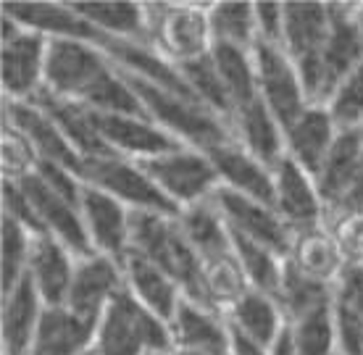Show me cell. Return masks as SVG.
I'll use <instances>...</instances> for the list:
<instances>
[{
    "mask_svg": "<svg viewBox=\"0 0 363 355\" xmlns=\"http://www.w3.org/2000/svg\"><path fill=\"white\" fill-rule=\"evenodd\" d=\"M340 127L329 113L327 106H308L290 127H284V150L300 169L316 179L321 166L327 164L329 153L335 147Z\"/></svg>",
    "mask_w": 363,
    "mask_h": 355,
    "instance_id": "20",
    "label": "cell"
},
{
    "mask_svg": "<svg viewBox=\"0 0 363 355\" xmlns=\"http://www.w3.org/2000/svg\"><path fill=\"white\" fill-rule=\"evenodd\" d=\"M253 6H255L258 43H266V45H281V32H284V3H253Z\"/></svg>",
    "mask_w": 363,
    "mask_h": 355,
    "instance_id": "45",
    "label": "cell"
},
{
    "mask_svg": "<svg viewBox=\"0 0 363 355\" xmlns=\"http://www.w3.org/2000/svg\"><path fill=\"white\" fill-rule=\"evenodd\" d=\"M98 355H172L174 334L172 324L158 319L155 313L140 305L135 295L124 290L111 303L106 316L100 319Z\"/></svg>",
    "mask_w": 363,
    "mask_h": 355,
    "instance_id": "4",
    "label": "cell"
},
{
    "mask_svg": "<svg viewBox=\"0 0 363 355\" xmlns=\"http://www.w3.org/2000/svg\"><path fill=\"white\" fill-rule=\"evenodd\" d=\"M127 290L124 264L108 255L92 253L87 258H77L72 290L66 298V308L87 321H98L106 316L111 303Z\"/></svg>",
    "mask_w": 363,
    "mask_h": 355,
    "instance_id": "13",
    "label": "cell"
},
{
    "mask_svg": "<svg viewBox=\"0 0 363 355\" xmlns=\"http://www.w3.org/2000/svg\"><path fill=\"white\" fill-rule=\"evenodd\" d=\"M227 321L237 334H242V337H247L255 345L266 347V350L287 329V321L281 316V308L277 305V300H274L272 295H264V292L258 290L245 292L227 310Z\"/></svg>",
    "mask_w": 363,
    "mask_h": 355,
    "instance_id": "32",
    "label": "cell"
},
{
    "mask_svg": "<svg viewBox=\"0 0 363 355\" xmlns=\"http://www.w3.org/2000/svg\"><path fill=\"white\" fill-rule=\"evenodd\" d=\"M124 77L132 84V90L137 92L140 103L145 106L147 116L153 118L158 127H164L172 137H177L182 145L208 153L211 147L237 140L235 127L229 118L218 116L195 101L179 98L164 87H158V84L147 82V79H140L135 74L124 72Z\"/></svg>",
    "mask_w": 363,
    "mask_h": 355,
    "instance_id": "3",
    "label": "cell"
},
{
    "mask_svg": "<svg viewBox=\"0 0 363 355\" xmlns=\"http://www.w3.org/2000/svg\"><path fill=\"white\" fill-rule=\"evenodd\" d=\"M179 224L184 229L187 240H190V245L195 247V253L200 255L203 266L216 264V261L229 258V255L235 253L229 224L221 216V210L213 203V198L179 210Z\"/></svg>",
    "mask_w": 363,
    "mask_h": 355,
    "instance_id": "31",
    "label": "cell"
},
{
    "mask_svg": "<svg viewBox=\"0 0 363 355\" xmlns=\"http://www.w3.org/2000/svg\"><path fill=\"white\" fill-rule=\"evenodd\" d=\"M98 321L77 316L66 305H45L32 355H87L95 350Z\"/></svg>",
    "mask_w": 363,
    "mask_h": 355,
    "instance_id": "23",
    "label": "cell"
},
{
    "mask_svg": "<svg viewBox=\"0 0 363 355\" xmlns=\"http://www.w3.org/2000/svg\"><path fill=\"white\" fill-rule=\"evenodd\" d=\"M92 113L103 142L111 147V153L121 158L145 164L182 147L179 140L169 135L164 127H158L150 116H124V113H98V111Z\"/></svg>",
    "mask_w": 363,
    "mask_h": 355,
    "instance_id": "15",
    "label": "cell"
},
{
    "mask_svg": "<svg viewBox=\"0 0 363 355\" xmlns=\"http://www.w3.org/2000/svg\"><path fill=\"white\" fill-rule=\"evenodd\" d=\"M274 174V208L292 235L300 229L324 224V205L318 198L316 179L306 169H300L292 158H281L272 169Z\"/></svg>",
    "mask_w": 363,
    "mask_h": 355,
    "instance_id": "19",
    "label": "cell"
},
{
    "mask_svg": "<svg viewBox=\"0 0 363 355\" xmlns=\"http://www.w3.org/2000/svg\"><path fill=\"white\" fill-rule=\"evenodd\" d=\"M206 155H208L213 169H216L218 179H221V187L274 205L272 169L261 164L255 155L247 153L245 147L240 145V140L221 142V145L211 147Z\"/></svg>",
    "mask_w": 363,
    "mask_h": 355,
    "instance_id": "22",
    "label": "cell"
},
{
    "mask_svg": "<svg viewBox=\"0 0 363 355\" xmlns=\"http://www.w3.org/2000/svg\"><path fill=\"white\" fill-rule=\"evenodd\" d=\"M316 190L327 227L363 210V147L358 129L340 132L327 164L316 174Z\"/></svg>",
    "mask_w": 363,
    "mask_h": 355,
    "instance_id": "7",
    "label": "cell"
},
{
    "mask_svg": "<svg viewBox=\"0 0 363 355\" xmlns=\"http://www.w3.org/2000/svg\"><path fill=\"white\" fill-rule=\"evenodd\" d=\"M363 64V27L355 3H332V27L316 66L303 79L306 95L313 106H327L340 82L355 66Z\"/></svg>",
    "mask_w": 363,
    "mask_h": 355,
    "instance_id": "6",
    "label": "cell"
},
{
    "mask_svg": "<svg viewBox=\"0 0 363 355\" xmlns=\"http://www.w3.org/2000/svg\"><path fill=\"white\" fill-rule=\"evenodd\" d=\"M3 210H6L3 216H9V219H13L16 224L27 227L32 235H43V227H40V221H37L35 208H32L27 192L21 190L18 182L3 179Z\"/></svg>",
    "mask_w": 363,
    "mask_h": 355,
    "instance_id": "44",
    "label": "cell"
},
{
    "mask_svg": "<svg viewBox=\"0 0 363 355\" xmlns=\"http://www.w3.org/2000/svg\"><path fill=\"white\" fill-rule=\"evenodd\" d=\"M3 106H6L3 121L24 135V140L32 145V150L40 158V164L64 166V169H69L74 174H82V155L74 150V145L64 137L58 124L40 106L6 101V98H3Z\"/></svg>",
    "mask_w": 363,
    "mask_h": 355,
    "instance_id": "16",
    "label": "cell"
},
{
    "mask_svg": "<svg viewBox=\"0 0 363 355\" xmlns=\"http://www.w3.org/2000/svg\"><path fill=\"white\" fill-rule=\"evenodd\" d=\"M287 329H290L298 355H340L335 319H332V303L287 324Z\"/></svg>",
    "mask_w": 363,
    "mask_h": 355,
    "instance_id": "38",
    "label": "cell"
},
{
    "mask_svg": "<svg viewBox=\"0 0 363 355\" xmlns=\"http://www.w3.org/2000/svg\"><path fill=\"white\" fill-rule=\"evenodd\" d=\"M35 106L45 111L48 116L53 118L58 129L64 132V137L74 145V150L82 155V161H92V158H106V155H116L111 153V147L103 142L98 127H95V113H92L87 106L77 101H69V98H58L50 90L37 92Z\"/></svg>",
    "mask_w": 363,
    "mask_h": 355,
    "instance_id": "26",
    "label": "cell"
},
{
    "mask_svg": "<svg viewBox=\"0 0 363 355\" xmlns=\"http://www.w3.org/2000/svg\"><path fill=\"white\" fill-rule=\"evenodd\" d=\"M287 261L306 276L324 284H335L345 269V258L340 253V245L327 224L295 232Z\"/></svg>",
    "mask_w": 363,
    "mask_h": 355,
    "instance_id": "30",
    "label": "cell"
},
{
    "mask_svg": "<svg viewBox=\"0 0 363 355\" xmlns=\"http://www.w3.org/2000/svg\"><path fill=\"white\" fill-rule=\"evenodd\" d=\"M50 37L21 27L3 13V92L6 101L29 103L45 87Z\"/></svg>",
    "mask_w": 363,
    "mask_h": 355,
    "instance_id": "9",
    "label": "cell"
},
{
    "mask_svg": "<svg viewBox=\"0 0 363 355\" xmlns=\"http://www.w3.org/2000/svg\"><path fill=\"white\" fill-rule=\"evenodd\" d=\"M35 235L13 219L3 216V292L13 290L29 271Z\"/></svg>",
    "mask_w": 363,
    "mask_h": 355,
    "instance_id": "40",
    "label": "cell"
},
{
    "mask_svg": "<svg viewBox=\"0 0 363 355\" xmlns=\"http://www.w3.org/2000/svg\"><path fill=\"white\" fill-rule=\"evenodd\" d=\"M150 47L177 69L211 53L213 37L206 3H145Z\"/></svg>",
    "mask_w": 363,
    "mask_h": 355,
    "instance_id": "5",
    "label": "cell"
},
{
    "mask_svg": "<svg viewBox=\"0 0 363 355\" xmlns=\"http://www.w3.org/2000/svg\"><path fill=\"white\" fill-rule=\"evenodd\" d=\"M74 11L90 21L92 27L111 37L135 40L150 45L147 32V11L145 3H106V0H87V3H72Z\"/></svg>",
    "mask_w": 363,
    "mask_h": 355,
    "instance_id": "33",
    "label": "cell"
},
{
    "mask_svg": "<svg viewBox=\"0 0 363 355\" xmlns=\"http://www.w3.org/2000/svg\"><path fill=\"white\" fill-rule=\"evenodd\" d=\"M43 310L45 303L35 290V284L29 282V276H24L13 290L3 292V319H0L3 355H32Z\"/></svg>",
    "mask_w": 363,
    "mask_h": 355,
    "instance_id": "25",
    "label": "cell"
},
{
    "mask_svg": "<svg viewBox=\"0 0 363 355\" xmlns=\"http://www.w3.org/2000/svg\"><path fill=\"white\" fill-rule=\"evenodd\" d=\"M0 158H3V179H11V182H18L29 174H35L40 166V158L24 140V135L6 121H3V155Z\"/></svg>",
    "mask_w": 363,
    "mask_h": 355,
    "instance_id": "42",
    "label": "cell"
},
{
    "mask_svg": "<svg viewBox=\"0 0 363 355\" xmlns=\"http://www.w3.org/2000/svg\"><path fill=\"white\" fill-rule=\"evenodd\" d=\"M213 203L218 205L221 216L227 219L229 232L245 237V240H253L258 245L279 253L281 258L290 255L292 229L284 224V219L277 213L274 205L240 195L235 190H227V187H218Z\"/></svg>",
    "mask_w": 363,
    "mask_h": 355,
    "instance_id": "12",
    "label": "cell"
},
{
    "mask_svg": "<svg viewBox=\"0 0 363 355\" xmlns=\"http://www.w3.org/2000/svg\"><path fill=\"white\" fill-rule=\"evenodd\" d=\"M358 137H361V147H363V124L358 127Z\"/></svg>",
    "mask_w": 363,
    "mask_h": 355,
    "instance_id": "49",
    "label": "cell"
},
{
    "mask_svg": "<svg viewBox=\"0 0 363 355\" xmlns=\"http://www.w3.org/2000/svg\"><path fill=\"white\" fill-rule=\"evenodd\" d=\"M332 319L340 355H363V266H345L332 284Z\"/></svg>",
    "mask_w": 363,
    "mask_h": 355,
    "instance_id": "29",
    "label": "cell"
},
{
    "mask_svg": "<svg viewBox=\"0 0 363 355\" xmlns=\"http://www.w3.org/2000/svg\"><path fill=\"white\" fill-rule=\"evenodd\" d=\"M124 274H127V290L135 295V300L155 313L158 319H164L166 324H172L184 300L179 284L158 266L135 253H127L124 258Z\"/></svg>",
    "mask_w": 363,
    "mask_h": 355,
    "instance_id": "28",
    "label": "cell"
},
{
    "mask_svg": "<svg viewBox=\"0 0 363 355\" xmlns=\"http://www.w3.org/2000/svg\"><path fill=\"white\" fill-rule=\"evenodd\" d=\"M327 108L335 118L340 132L358 129L363 124V64L355 66L340 82L335 95L327 101Z\"/></svg>",
    "mask_w": 363,
    "mask_h": 355,
    "instance_id": "41",
    "label": "cell"
},
{
    "mask_svg": "<svg viewBox=\"0 0 363 355\" xmlns=\"http://www.w3.org/2000/svg\"><path fill=\"white\" fill-rule=\"evenodd\" d=\"M255 58V77H258V98L266 103L274 118L281 124V129L290 127L303 111L313 106L306 95L303 79L298 74V66L284 53L281 45H266L258 43L253 47Z\"/></svg>",
    "mask_w": 363,
    "mask_h": 355,
    "instance_id": "11",
    "label": "cell"
},
{
    "mask_svg": "<svg viewBox=\"0 0 363 355\" xmlns=\"http://www.w3.org/2000/svg\"><path fill=\"white\" fill-rule=\"evenodd\" d=\"M129 253L145 258L161 271L169 274L174 282L179 284L184 300L211 308L208 292H206V266L184 235L179 216L153 213V210H132Z\"/></svg>",
    "mask_w": 363,
    "mask_h": 355,
    "instance_id": "2",
    "label": "cell"
},
{
    "mask_svg": "<svg viewBox=\"0 0 363 355\" xmlns=\"http://www.w3.org/2000/svg\"><path fill=\"white\" fill-rule=\"evenodd\" d=\"M143 169L179 210L211 201L221 187V179L208 155L187 145L145 161Z\"/></svg>",
    "mask_w": 363,
    "mask_h": 355,
    "instance_id": "10",
    "label": "cell"
},
{
    "mask_svg": "<svg viewBox=\"0 0 363 355\" xmlns=\"http://www.w3.org/2000/svg\"><path fill=\"white\" fill-rule=\"evenodd\" d=\"M74 269H77V255L69 247H64L50 235H35L27 276L45 305H66Z\"/></svg>",
    "mask_w": 363,
    "mask_h": 355,
    "instance_id": "24",
    "label": "cell"
},
{
    "mask_svg": "<svg viewBox=\"0 0 363 355\" xmlns=\"http://www.w3.org/2000/svg\"><path fill=\"white\" fill-rule=\"evenodd\" d=\"M232 127H235L240 145L269 169H274L287 155V150H284V129L274 118L272 111L266 108V103L261 98H255V101L245 103L242 108H237L232 113Z\"/></svg>",
    "mask_w": 363,
    "mask_h": 355,
    "instance_id": "27",
    "label": "cell"
},
{
    "mask_svg": "<svg viewBox=\"0 0 363 355\" xmlns=\"http://www.w3.org/2000/svg\"><path fill=\"white\" fill-rule=\"evenodd\" d=\"M172 355H195V353H184V350H174Z\"/></svg>",
    "mask_w": 363,
    "mask_h": 355,
    "instance_id": "48",
    "label": "cell"
},
{
    "mask_svg": "<svg viewBox=\"0 0 363 355\" xmlns=\"http://www.w3.org/2000/svg\"><path fill=\"white\" fill-rule=\"evenodd\" d=\"M87 355H98V353H95V350H90V353H87Z\"/></svg>",
    "mask_w": 363,
    "mask_h": 355,
    "instance_id": "50",
    "label": "cell"
},
{
    "mask_svg": "<svg viewBox=\"0 0 363 355\" xmlns=\"http://www.w3.org/2000/svg\"><path fill=\"white\" fill-rule=\"evenodd\" d=\"M329 229L340 245V253L345 258V266H363V210L340 219Z\"/></svg>",
    "mask_w": 363,
    "mask_h": 355,
    "instance_id": "43",
    "label": "cell"
},
{
    "mask_svg": "<svg viewBox=\"0 0 363 355\" xmlns=\"http://www.w3.org/2000/svg\"><path fill=\"white\" fill-rule=\"evenodd\" d=\"M329 303H332V284L316 282L298 271L290 261H284V276H281V287L277 295V305L281 308V316L287 324L324 308Z\"/></svg>",
    "mask_w": 363,
    "mask_h": 355,
    "instance_id": "35",
    "label": "cell"
},
{
    "mask_svg": "<svg viewBox=\"0 0 363 355\" xmlns=\"http://www.w3.org/2000/svg\"><path fill=\"white\" fill-rule=\"evenodd\" d=\"M174 350L195 355H235L232 353V327L224 313L198 303L182 300L172 321Z\"/></svg>",
    "mask_w": 363,
    "mask_h": 355,
    "instance_id": "21",
    "label": "cell"
},
{
    "mask_svg": "<svg viewBox=\"0 0 363 355\" xmlns=\"http://www.w3.org/2000/svg\"><path fill=\"white\" fill-rule=\"evenodd\" d=\"M211 58L216 64V72L227 87V95L232 101V113L242 108L245 103L258 98V77H255V58L253 50L235 45H213Z\"/></svg>",
    "mask_w": 363,
    "mask_h": 355,
    "instance_id": "34",
    "label": "cell"
},
{
    "mask_svg": "<svg viewBox=\"0 0 363 355\" xmlns=\"http://www.w3.org/2000/svg\"><path fill=\"white\" fill-rule=\"evenodd\" d=\"M84 227L90 235L95 253L116 258L124 264L129 253V237H132V210L111 198L108 192L84 184L82 201H79Z\"/></svg>",
    "mask_w": 363,
    "mask_h": 355,
    "instance_id": "18",
    "label": "cell"
},
{
    "mask_svg": "<svg viewBox=\"0 0 363 355\" xmlns=\"http://www.w3.org/2000/svg\"><path fill=\"white\" fill-rule=\"evenodd\" d=\"M79 179L90 187L108 192L111 198L124 203L129 210H153V213H169L179 216V208L166 198L161 187L150 179V174L143 164L121 158V155H106L84 161Z\"/></svg>",
    "mask_w": 363,
    "mask_h": 355,
    "instance_id": "8",
    "label": "cell"
},
{
    "mask_svg": "<svg viewBox=\"0 0 363 355\" xmlns=\"http://www.w3.org/2000/svg\"><path fill=\"white\" fill-rule=\"evenodd\" d=\"M269 355H298V350H295V342H292L290 329H284V332H281V337L277 339L272 347H269Z\"/></svg>",
    "mask_w": 363,
    "mask_h": 355,
    "instance_id": "46",
    "label": "cell"
},
{
    "mask_svg": "<svg viewBox=\"0 0 363 355\" xmlns=\"http://www.w3.org/2000/svg\"><path fill=\"white\" fill-rule=\"evenodd\" d=\"M179 72H182V77H184L187 87L192 90V95L198 98V103H203V106L211 108L213 113L232 121V101H229L227 87H224L221 77H218L216 64H213L211 53L198 58V61H192V64L182 66Z\"/></svg>",
    "mask_w": 363,
    "mask_h": 355,
    "instance_id": "39",
    "label": "cell"
},
{
    "mask_svg": "<svg viewBox=\"0 0 363 355\" xmlns=\"http://www.w3.org/2000/svg\"><path fill=\"white\" fill-rule=\"evenodd\" d=\"M332 27V3H284L281 47L306 79L316 66Z\"/></svg>",
    "mask_w": 363,
    "mask_h": 355,
    "instance_id": "17",
    "label": "cell"
},
{
    "mask_svg": "<svg viewBox=\"0 0 363 355\" xmlns=\"http://www.w3.org/2000/svg\"><path fill=\"white\" fill-rule=\"evenodd\" d=\"M208 24L213 45H235L245 50L258 45L253 3H213L208 6Z\"/></svg>",
    "mask_w": 363,
    "mask_h": 355,
    "instance_id": "36",
    "label": "cell"
},
{
    "mask_svg": "<svg viewBox=\"0 0 363 355\" xmlns=\"http://www.w3.org/2000/svg\"><path fill=\"white\" fill-rule=\"evenodd\" d=\"M232 245H235V255L237 261H240V266H242V271H245L250 287L264 292V295H272L274 300H277L281 287V276H284V261L287 258H281L279 253L258 245L253 240L235 235V232H232Z\"/></svg>",
    "mask_w": 363,
    "mask_h": 355,
    "instance_id": "37",
    "label": "cell"
},
{
    "mask_svg": "<svg viewBox=\"0 0 363 355\" xmlns=\"http://www.w3.org/2000/svg\"><path fill=\"white\" fill-rule=\"evenodd\" d=\"M21 190L27 192L29 203L37 213V221L43 227V235L55 237L64 247H69L77 258H87L95 253V247L90 242L87 227H84L82 210L72 201L61 198L58 192H53L37 174H29L24 179H18Z\"/></svg>",
    "mask_w": 363,
    "mask_h": 355,
    "instance_id": "14",
    "label": "cell"
},
{
    "mask_svg": "<svg viewBox=\"0 0 363 355\" xmlns=\"http://www.w3.org/2000/svg\"><path fill=\"white\" fill-rule=\"evenodd\" d=\"M45 90L98 113L147 116L124 72L100 47L79 40H50Z\"/></svg>",
    "mask_w": 363,
    "mask_h": 355,
    "instance_id": "1",
    "label": "cell"
},
{
    "mask_svg": "<svg viewBox=\"0 0 363 355\" xmlns=\"http://www.w3.org/2000/svg\"><path fill=\"white\" fill-rule=\"evenodd\" d=\"M355 11H358V21H361L363 27V3H355Z\"/></svg>",
    "mask_w": 363,
    "mask_h": 355,
    "instance_id": "47",
    "label": "cell"
}]
</instances>
